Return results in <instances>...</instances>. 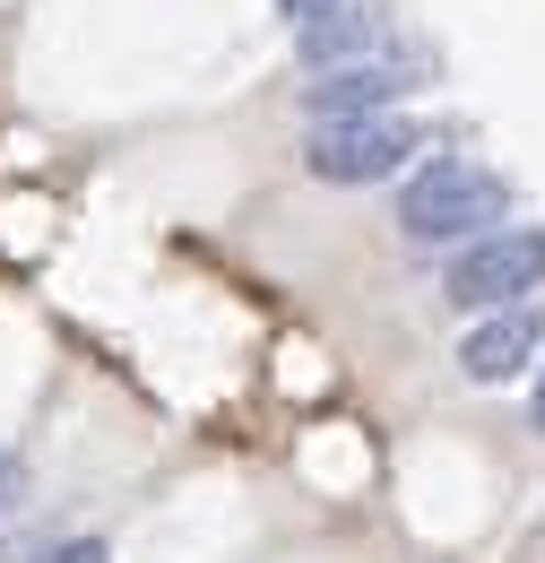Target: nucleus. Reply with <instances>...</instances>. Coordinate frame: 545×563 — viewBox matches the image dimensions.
<instances>
[{"mask_svg": "<svg viewBox=\"0 0 545 563\" xmlns=\"http://www.w3.org/2000/svg\"><path fill=\"white\" fill-rule=\"evenodd\" d=\"M277 9H286V18H294V26H303V18H312V9H321V0H277Z\"/></svg>", "mask_w": 545, "mask_h": 563, "instance_id": "8", "label": "nucleus"}, {"mask_svg": "<svg viewBox=\"0 0 545 563\" xmlns=\"http://www.w3.org/2000/svg\"><path fill=\"white\" fill-rule=\"evenodd\" d=\"M44 563H104V547H96V538H69V547H53Z\"/></svg>", "mask_w": 545, "mask_h": 563, "instance_id": "7", "label": "nucleus"}, {"mask_svg": "<svg viewBox=\"0 0 545 563\" xmlns=\"http://www.w3.org/2000/svg\"><path fill=\"white\" fill-rule=\"evenodd\" d=\"M502 209H511V191H502L493 165H477V156H433L408 191H399V234H408L415 252H433V243L493 234Z\"/></svg>", "mask_w": 545, "mask_h": 563, "instance_id": "1", "label": "nucleus"}, {"mask_svg": "<svg viewBox=\"0 0 545 563\" xmlns=\"http://www.w3.org/2000/svg\"><path fill=\"white\" fill-rule=\"evenodd\" d=\"M415 78L408 62H372V70H330L303 87V113L312 122H364V113H399V96H408Z\"/></svg>", "mask_w": 545, "mask_h": 563, "instance_id": "5", "label": "nucleus"}, {"mask_svg": "<svg viewBox=\"0 0 545 563\" xmlns=\"http://www.w3.org/2000/svg\"><path fill=\"white\" fill-rule=\"evenodd\" d=\"M294 53L312 62V78L372 70V62H408V44H399V26H390L381 0H321V9L294 26Z\"/></svg>", "mask_w": 545, "mask_h": 563, "instance_id": "4", "label": "nucleus"}, {"mask_svg": "<svg viewBox=\"0 0 545 563\" xmlns=\"http://www.w3.org/2000/svg\"><path fill=\"white\" fill-rule=\"evenodd\" d=\"M415 147H424V131H415L408 113H364V122H312L303 165L321 183H390Z\"/></svg>", "mask_w": 545, "mask_h": 563, "instance_id": "3", "label": "nucleus"}, {"mask_svg": "<svg viewBox=\"0 0 545 563\" xmlns=\"http://www.w3.org/2000/svg\"><path fill=\"white\" fill-rule=\"evenodd\" d=\"M537 347H545V321L529 303H511V312H485L477 330L459 339V373H468V382H511Z\"/></svg>", "mask_w": 545, "mask_h": 563, "instance_id": "6", "label": "nucleus"}, {"mask_svg": "<svg viewBox=\"0 0 545 563\" xmlns=\"http://www.w3.org/2000/svg\"><path fill=\"white\" fill-rule=\"evenodd\" d=\"M537 433H545V373H537Z\"/></svg>", "mask_w": 545, "mask_h": 563, "instance_id": "9", "label": "nucleus"}, {"mask_svg": "<svg viewBox=\"0 0 545 563\" xmlns=\"http://www.w3.org/2000/svg\"><path fill=\"white\" fill-rule=\"evenodd\" d=\"M537 278H545V225H493V234H477V243L451 261L442 295H451L459 312H511Z\"/></svg>", "mask_w": 545, "mask_h": 563, "instance_id": "2", "label": "nucleus"}]
</instances>
